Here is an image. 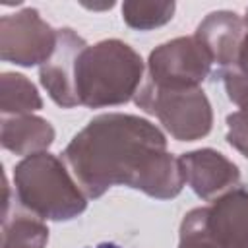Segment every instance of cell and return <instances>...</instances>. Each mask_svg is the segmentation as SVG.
<instances>
[{"instance_id": "14", "label": "cell", "mask_w": 248, "mask_h": 248, "mask_svg": "<svg viewBox=\"0 0 248 248\" xmlns=\"http://www.w3.org/2000/svg\"><path fill=\"white\" fill-rule=\"evenodd\" d=\"M174 2H153V0H128L122 4V19L126 25L147 31L161 27L172 19Z\"/></svg>"}, {"instance_id": "11", "label": "cell", "mask_w": 248, "mask_h": 248, "mask_svg": "<svg viewBox=\"0 0 248 248\" xmlns=\"http://www.w3.org/2000/svg\"><path fill=\"white\" fill-rule=\"evenodd\" d=\"M54 141V128L41 116L19 114L2 120L0 143L4 149L16 155H35L43 153Z\"/></svg>"}, {"instance_id": "4", "label": "cell", "mask_w": 248, "mask_h": 248, "mask_svg": "<svg viewBox=\"0 0 248 248\" xmlns=\"http://www.w3.org/2000/svg\"><path fill=\"white\" fill-rule=\"evenodd\" d=\"M136 105L159 118L163 128L180 141H194L209 134L211 103L200 87L161 89L149 81L136 93Z\"/></svg>"}, {"instance_id": "8", "label": "cell", "mask_w": 248, "mask_h": 248, "mask_svg": "<svg viewBox=\"0 0 248 248\" xmlns=\"http://www.w3.org/2000/svg\"><path fill=\"white\" fill-rule=\"evenodd\" d=\"M85 46V41L74 29L62 27L58 29V43L52 56L41 66V85L46 89L50 99L64 108L79 105L74 85V72L78 56Z\"/></svg>"}, {"instance_id": "12", "label": "cell", "mask_w": 248, "mask_h": 248, "mask_svg": "<svg viewBox=\"0 0 248 248\" xmlns=\"http://www.w3.org/2000/svg\"><path fill=\"white\" fill-rule=\"evenodd\" d=\"M43 107L37 87L21 74L6 72L0 78V110L4 114H31Z\"/></svg>"}, {"instance_id": "10", "label": "cell", "mask_w": 248, "mask_h": 248, "mask_svg": "<svg viewBox=\"0 0 248 248\" xmlns=\"http://www.w3.org/2000/svg\"><path fill=\"white\" fill-rule=\"evenodd\" d=\"M207 225L223 248H248V190L232 188L207 207Z\"/></svg>"}, {"instance_id": "17", "label": "cell", "mask_w": 248, "mask_h": 248, "mask_svg": "<svg viewBox=\"0 0 248 248\" xmlns=\"http://www.w3.org/2000/svg\"><path fill=\"white\" fill-rule=\"evenodd\" d=\"M232 70H236L246 81H248V12L244 16V35L238 46V54H236V62L232 66Z\"/></svg>"}, {"instance_id": "16", "label": "cell", "mask_w": 248, "mask_h": 248, "mask_svg": "<svg viewBox=\"0 0 248 248\" xmlns=\"http://www.w3.org/2000/svg\"><path fill=\"white\" fill-rule=\"evenodd\" d=\"M227 141L248 159V105L227 116Z\"/></svg>"}, {"instance_id": "5", "label": "cell", "mask_w": 248, "mask_h": 248, "mask_svg": "<svg viewBox=\"0 0 248 248\" xmlns=\"http://www.w3.org/2000/svg\"><path fill=\"white\" fill-rule=\"evenodd\" d=\"M211 66V56L196 35L176 37L151 50L147 60V81L161 89L200 87L209 76Z\"/></svg>"}, {"instance_id": "9", "label": "cell", "mask_w": 248, "mask_h": 248, "mask_svg": "<svg viewBox=\"0 0 248 248\" xmlns=\"http://www.w3.org/2000/svg\"><path fill=\"white\" fill-rule=\"evenodd\" d=\"M244 35V17L229 10H217L203 17L196 29V39L203 45L211 62L229 70L236 62L238 46Z\"/></svg>"}, {"instance_id": "15", "label": "cell", "mask_w": 248, "mask_h": 248, "mask_svg": "<svg viewBox=\"0 0 248 248\" xmlns=\"http://www.w3.org/2000/svg\"><path fill=\"white\" fill-rule=\"evenodd\" d=\"M178 248H223L209 231L207 207H196L184 215Z\"/></svg>"}, {"instance_id": "1", "label": "cell", "mask_w": 248, "mask_h": 248, "mask_svg": "<svg viewBox=\"0 0 248 248\" xmlns=\"http://www.w3.org/2000/svg\"><path fill=\"white\" fill-rule=\"evenodd\" d=\"M62 155L83 194L93 200L118 184L157 200H170L184 186L180 163L167 151L165 134L136 114L95 116Z\"/></svg>"}, {"instance_id": "13", "label": "cell", "mask_w": 248, "mask_h": 248, "mask_svg": "<svg viewBox=\"0 0 248 248\" xmlns=\"http://www.w3.org/2000/svg\"><path fill=\"white\" fill-rule=\"evenodd\" d=\"M46 242L48 229L39 217L27 213L4 217L2 248H45Z\"/></svg>"}, {"instance_id": "7", "label": "cell", "mask_w": 248, "mask_h": 248, "mask_svg": "<svg viewBox=\"0 0 248 248\" xmlns=\"http://www.w3.org/2000/svg\"><path fill=\"white\" fill-rule=\"evenodd\" d=\"M178 163L184 182L202 200H215L232 190L240 180L238 167L209 147L184 153L178 157Z\"/></svg>"}, {"instance_id": "2", "label": "cell", "mask_w": 248, "mask_h": 248, "mask_svg": "<svg viewBox=\"0 0 248 248\" xmlns=\"http://www.w3.org/2000/svg\"><path fill=\"white\" fill-rule=\"evenodd\" d=\"M141 78L143 60L128 43L105 39L87 45L74 72L78 103L89 108L128 103L140 91Z\"/></svg>"}, {"instance_id": "3", "label": "cell", "mask_w": 248, "mask_h": 248, "mask_svg": "<svg viewBox=\"0 0 248 248\" xmlns=\"http://www.w3.org/2000/svg\"><path fill=\"white\" fill-rule=\"evenodd\" d=\"M16 196L31 215L48 221H70L85 211L87 200L64 163L46 151L23 157L14 169Z\"/></svg>"}, {"instance_id": "18", "label": "cell", "mask_w": 248, "mask_h": 248, "mask_svg": "<svg viewBox=\"0 0 248 248\" xmlns=\"http://www.w3.org/2000/svg\"><path fill=\"white\" fill-rule=\"evenodd\" d=\"M91 248H120V246L110 244V242H103V244H97V246H91Z\"/></svg>"}, {"instance_id": "6", "label": "cell", "mask_w": 248, "mask_h": 248, "mask_svg": "<svg viewBox=\"0 0 248 248\" xmlns=\"http://www.w3.org/2000/svg\"><path fill=\"white\" fill-rule=\"evenodd\" d=\"M58 43V29H52L35 8L2 16L0 58L19 66L45 64Z\"/></svg>"}]
</instances>
